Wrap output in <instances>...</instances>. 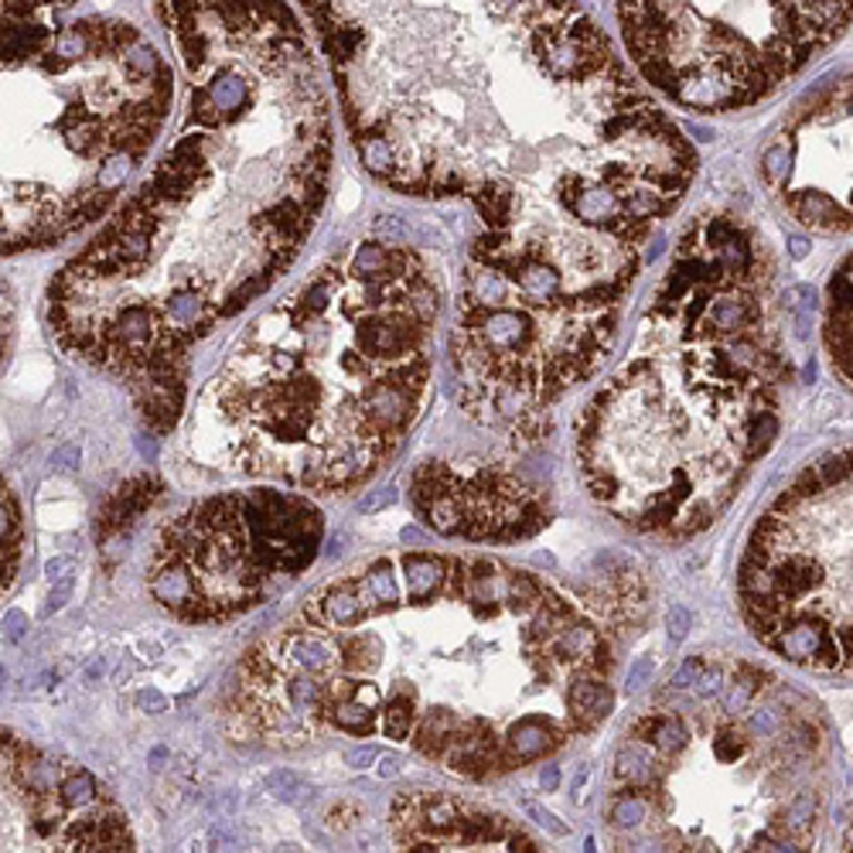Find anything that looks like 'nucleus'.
<instances>
[{
    "instance_id": "f257e3e1",
    "label": "nucleus",
    "mask_w": 853,
    "mask_h": 853,
    "mask_svg": "<svg viewBox=\"0 0 853 853\" xmlns=\"http://www.w3.org/2000/svg\"><path fill=\"white\" fill-rule=\"evenodd\" d=\"M363 168L400 195L468 198V270L553 267L625 298L638 242L697 158L577 0H298ZM506 307V304H503Z\"/></svg>"
},
{
    "instance_id": "f03ea898",
    "label": "nucleus",
    "mask_w": 853,
    "mask_h": 853,
    "mask_svg": "<svg viewBox=\"0 0 853 853\" xmlns=\"http://www.w3.org/2000/svg\"><path fill=\"white\" fill-rule=\"evenodd\" d=\"M185 68V123L48 288L76 359L123 379L154 431L185 410L192 348L263 298L328 198L332 117L288 0H151Z\"/></svg>"
},
{
    "instance_id": "7ed1b4c3",
    "label": "nucleus",
    "mask_w": 853,
    "mask_h": 853,
    "mask_svg": "<svg viewBox=\"0 0 853 853\" xmlns=\"http://www.w3.org/2000/svg\"><path fill=\"white\" fill-rule=\"evenodd\" d=\"M441 288L407 239H366L317 267L250 325L205 403L242 438L273 444L263 472L352 488L393 451L386 389L431 376Z\"/></svg>"
},
{
    "instance_id": "20e7f679",
    "label": "nucleus",
    "mask_w": 853,
    "mask_h": 853,
    "mask_svg": "<svg viewBox=\"0 0 853 853\" xmlns=\"http://www.w3.org/2000/svg\"><path fill=\"white\" fill-rule=\"evenodd\" d=\"M86 0H0V257L55 250L110 212L154 148L174 68Z\"/></svg>"
},
{
    "instance_id": "39448f33",
    "label": "nucleus",
    "mask_w": 853,
    "mask_h": 853,
    "mask_svg": "<svg viewBox=\"0 0 853 853\" xmlns=\"http://www.w3.org/2000/svg\"><path fill=\"white\" fill-rule=\"evenodd\" d=\"M631 65L697 114L755 106L850 31V0H615Z\"/></svg>"
},
{
    "instance_id": "423d86ee",
    "label": "nucleus",
    "mask_w": 853,
    "mask_h": 853,
    "mask_svg": "<svg viewBox=\"0 0 853 853\" xmlns=\"http://www.w3.org/2000/svg\"><path fill=\"white\" fill-rule=\"evenodd\" d=\"M73 765H58L39 744L0 727V806L31 816L52 850H133L123 812L106 799L93 809H76L62 781ZM0 850H42L31 827L0 812Z\"/></svg>"
},
{
    "instance_id": "0eeeda50",
    "label": "nucleus",
    "mask_w": 853,
    "mask_h": 853,
    "mask_svg": "<svg viewBox=\"0 0 853 853\" xmlns=\"http://www.w3.org/2000/svg\"><path fill=\"white\" fill-rule=\"evenodd\" d=\"M827 348L836 372L850 382V257L840 263L830 283V314H827Z\"/></svg>"
},
{
    "instance_id": "6e6552de",
    "label": "nucleus",
    "mask_w": 853,
    "mask_h": 853,
    "mask_svg": "<svg viewBox=\"0 0 853 853\" xmlns=\"http://www.w3.org/2000/svg\"><path fill=\"white\" fill-rule=\"evenodd\" d=\"M158 492H161L158 478H137L127 488H120L110 499V506H106V512L99 516V540L123 532L130 519H137V512H144L158 499Z\"/></svg>"
},
{
    "instance_id": "1a4fd4ad",
    "label": "nucleus",
    "mask_w": 853,
    "mask_h": 853,
    "mask_svg": "<svg viewBox=\"0 0 853 853\" xmlns=\"http://www.w3.org/2000/svg\"><path fill=\"white\" fill-rule=\"evenodd\" d=\"M280 649H283V659H288L294 669H304V672H314V677H325V672H332L342 656H338V646L328 643V638L322 635H311V631H291L280 638Z\"/></svg>"
},
{
    "instance_id": "9d476101",
    "label": "nucleus",
    "mask_w": 853,
    "mask_h": 853,
    "mask_svg": "<svg viewBox=\"0 0 853 853\" xmlns=\"http://www.w3.org/2000/svg\"><path fill=\"white\" fill-rule=\"evenodd\" d=\"M461 816H465V806L447 796H417V830H427L431 840L454 833ZM417 830H413V836H417Z\"/></svg>"
},
{
    "instance_id": "9b49d317",
    "label": "nucleus",
    "mask_w": 853,
    "mask_h": 853,
    "mask_svg": "<svg viewBox=\"0 0 853 853\" xmlns=\"http://www.w3.org/2000/svg\"><path fill=\"white\" fill-rule=\"evenodd\" d=\"M322 612H325V622H332V625H338V628H352V625H359V622L366 618L369 608H366V601H363L359 584L342 581V584H335V587L325 591Z\"/></svg>"
},
{
    "instance_id": "f8f14e48",
    "label": "nucleus",
    "mask_w": 853,
    "mask_h": 853,
    "mask_svg": "<svg viewBox=\"0 0 853 853\" xmlns=\"http://www.w3.org/2000/svg\"><path fill=\"white\" fill-rule=\"evenodd\" d=\"M553 748V731H550V721L543 717H522L512 731H509V752L519 758V762H529V758H540Z\"/></svg>"
},
{
    "instance_id": "ddd939ff",
    "label": "nucleus",
    "mask_w": 853,
    "mask_h": 853,
    "mask_svg": "<svg viewBox=\"0 0 853 853\" xmlns=\"http://www.w3.org/2000/svg\"><path fill=\"white\" fill-rule=\"evenodd\" d=\"M403 574H407L410 601H427L444 581V560H434V557H427V553H410L403 560Z\"/></svg>"
},
{
    "instance_id": "4468645a",
    "label": "nucleus",
    "mask_w": 853,
    "mask_h": 853,
    "mask_svg": "<svg viewBox=\"0 0 853 853\" xmlns=\"http://www.w3.org/2000/svg\"><path fill=\"white\" fill-rule=\"evenodd\" d=\"M571 706H574V717H581V724L591 727V724H597V721H604V717L612 714L615 693L604 683H597V680H584V683L574 687Z\"/></svg>"
},
{
    "instance_id": "2eb2a0df",
    "label": "nucleus",
    "mask_w": 853,
    "mask_h": 853,
    "mask_svg": "<svg viewBox=\"0 0 853 853\" xmlns=\"http://www.w3.org/2000/svg\"><path fill=\"white\" fill-rule=\"evenodd\" d=\"M372 717H376V706L363 703L359 697L352 693H342L328 703V721L342 731H352V734H369L372 731Z\"/></svg>"
},
{
    "instance_id": "dca6fc26",
    "label": "nucleus",
    "mask_w": 853,
    "mask_h": 853,
    "mask_svg": "<svg viewBox=\"0 0 853 853\" xmlns=\"http://www.w3.org/2000/svg\"><path fill=\"white\" fill-rule=\"evenodd\" d=\"M638 737L649 741L659 755H680L687 748V727L677 717H649L638 724Z\"/></svg>"
},
{
    "instance_id": "f3484780",
    "label": "nucleus",
    "mask_w": 853,
    "mask_h": 853,
    "mask_svg": "<svg viewBox=\"0 0 853 853\" xmlns=\"http://www.w3.org/2000/svg\"><path fill=\"white\" fill-rule=\"evenodd\" d=\"M359 591H363L366 608H369V604H376V608H393V604L400 601V591H397L393 566H389V560L372 566V571L366 574V581L359 584Z\"/></svg>"
},
{
    "instance_id": "a211bd4d",
    "label": "nucleus",
    "mask_w": 853,
    "mask_h": 853,
    "mask_svg": "<svg viewBox=\"0 0 853 853\" xmlns=\"http://www.w3.org/2000/svg\"><path fill=\"white\" fill-rule=\"evenodd\" d=\"M454 734H457V717L447 714V710H431V714L423 717V727H420L417 744H420L427 755H441Z\"/></svg>"
},
{
    "instance_id": "6ab92c4d",
    "label": "nucleus",
    "mask_w": 853,
    "mask_h": 853,
    "mask_svg": "<svg viewBox=\"0 0 853 853\" xmlns=\"http://www.w3.org/2000/svg\"><path fill=\"white\" fill-rule=\"evenodd\" d=\"M420 512L427 516V522H431L438 532H447V537H454V532L465 529V506H461V499H457V495H451V492H441L438 499L427 509H420Z\"/></svg>"
},
{
    "instance_id": "aec40b11",
    "label": "nucleus",
    "mask_w": 853,
    "mask_h": 853,
    "mask_svg": "<svg viewBox=\"0 0 853 853\" xmlns=\"http://www.w3.org/2000/svg\"><path fill=\"white\" fill-rule=\"evenodd\" d=\"M618 775L628 778V786H649L656 778V758L652 752H646L643 744H628V748L618 752Z\"/></svg>"
},
{
    "instance_id": "412c9836",
    "label": "nucleus",
    "mask_w": 853,
    "mask_h": 853,
    "mask_svg": "<svg viewBox=\"0 0 853 853\" xmlns=\"http://www.w3.org/2000/svg\"><path fill=\"white\" fill-rule=\"evenodd\" d=\"M775 434H778V420H775L771 410L752 417L748 420V434H744V438H748V441H744V457H762L771 447Z\"/></svg>"
},
{
    "instance_id": "4be33fe9",
    "label": "nucleus",
    "mask_w": 853,
    "mask_h": 853,
    "mask_svg": "<svg viewBox=\"0 0 853 853\" xmlns=\"http://www.w3.org/2000/svg\"><path fill=\"white\" fill-rule=\"evenodd\" d=\"M413 700L410 697H393L386 703V710H382V731L389 734V737H397V741H403V737H410V731H413Z\"/></svg>"
},
{
    "instance_id": "5701e85b",
    "label": "nucleus",
    "mask_w": 853,
    "mask_h": 853,
    "mask_svg": "<svg viewBox=\"0 0 853 853\" xmlns=\"http://www.w3.org/2000/svg\"><path fill=\"white\" fill-rule=\"evenodd\" d=\"M646 812H649V802L643 796L625 792V796H618L612 802V823L622 827V830H631V827H638V823L646 820Z\"/></svg>"
},
{
    "instance_id": "b1692460",
    "label": "nucleus",
    "mask_w": 853,
    "mask_h": 853,
    "mask_svg": "<svg viewBox=\"0 0 853 853\" xmlns=\"http://www.w3.org/2000/svg\"><path fill=\"white\" fill-rule=\"evenodd\" d=\"M506 594H509V601H512V608H516V612L532 608V604H537V601H543V597H540V587L532 584L526 574H512V577H509V584H506Z\"/></svg>"
},
{
    "instance_id": "393cba45",
    "label": "nucleus",
    "mask_w": 853,
    "mask_h": 853,
    "mask_svg": "<svg viewBox=\"0 0 853 853\" xmlns=\"http://www.w3.org/2000/svg\"><path fill=\"white\" fill-rule=\"evenodd\" d=\"M758 687H762V683H758V677L727 683V693H724V710H727V714H737V710H744V703L752 700V693H755Z\"/></svg>"
},
{
    "instance_id": "a878e982",
    "label": "nucleus",
    "mask_w": 853,
    "mask_h": 853,
    "mask_svg": "<svg viewBox=\"0 0 853 853\" xmlns=\"http://www.w3.org/2000/svg\"><path fill=\"white\" fill-rule=\"evenodd\" d=\"M519 806H522V812L529 816V820H532V823H537V827H543L547 833H553V836H566V827H563V823L557 820V816H553L550 809H543L540 802H532V799H522Z\"/></svg>"
},
{
    "instance_id": "bb28decb",
    "label": "nucleus",
    "mask_w": 853,
    "mask_h": 853,
    "mask_svg": "<svg viewBox=\"0 0 853 853\" xmlns=\"http://www.w3.org/2000/svg\"><path fill=\"white\" fill-rule=\"evenodd\" d=\"M816 812H820V802H816L812 792H802V796L792 802V809H789V827H792V830H806V827L816 820Z\"/></svg>"
},
{
    "instance_id": "cd10ccee",
    "label": "nucleus",
    "mask_w": 853,
    "mask_h": 853,
    "mask_svg": "<svg viewBox=\"0 0 853 853\" xmlns=\"http://www.w3.org/2000/svg\"><path fill=\"white\" fill-rule=\"evenodd\" d=\"M68 597H73V577L55 581L52 594H48V597H45V604H42V618H52L55 612H62L65 604H68Z\"/></svg>"
},
{
    "instance_id": "c85d7f7f",
    "label": "nucleus",
    "mask_w": 853,
    "mask_h": 853,
    "mask_svg": "<svg viewBox=\"0 0 853 853\" xmlns=\"http://www.w3.org/2000/svg\"><path fill=\"white\" fill-rule=\"evenodd\" d=\"M690 625H693V615H690V608H683V604H677V608L666 615V631H669L672 643H683V638L690 635Z\"/></svg>"
},
{
    "instance_id": "c756f323",
    "label": "nucleus",
    "mask_w": 853,
    "mask_h": 853,
    "mask_svg": "<svg viewBox=\"0 0 853 853\" xmlns=\"http://www.w3.org/2000/svg\"><path fill=\"white\" fill-rule=\"evenodd\" d=\"M741 752H744V737L737 731H721V737L714 741V755L721 762H737Z\"/></svg>"
},
{
    "instance_id": "7c9ffc66",
    "label": "nucleus",
    "mask_w": 853,
    "mask_h": 853,
    "mask_svg": "<svg viewBox=\"0 0 853 853\" xmlns=\"http://www.w3.org/2000/svg\"><path fill=\"white\" fill-rule=\"evenodd\" d=\"M656 672V662H652V656H643V659H635L631 662V669H628V683H625V690L628 693H638L646 683H649V677Z\"/></svg>"
},
{
    "instance_id": "2f4dec72",
    "label": "nucleus",
    "mask_w": 853,
    "mask_h": 853,
    "mask_svg": "<svg viewBox=\"0 0 853 853\" xmlns=\"http://www.w3.org/2000/svg\"><path fill=\"white\" fill-rule=\"evenodd\" d=\"M706 669V662L700 659V656H693V659H687L680 669H677V677H672V690H693V683L700 680V672Z\"/></svg>"
},
{
    "instance_id": "473e14b6",
    "label": "nucleus",
    "mask_w": 853,
    "mask_h": 853,
    "mask_svg": "<svg viewBox=\"0 0 853 853\" xmlns=\"http://www.w3.org/2000/svg\"><path fill=\"white\" fill-rule=\"evenodd\" d=\"M587 485H591V495H594V499H601V503H612L615 492H618V478L608 475V472H591Z\"/></svg>"
},
{
    "instance_id": "72a5a7b5",
    "label": "nucleus",
    "mask_w": 853,
    "mask_h": 853,
    "mask_svg": "<svg viewBox=\"0 0 853 853\" xmlns=\"http://www.w3.org/2000/svg\"><path fill=\"white\" fill-rule=\"evenodd\" d=\"M693 687H697L700 700L721 697V693H724V672H721V669H703V672H700V680H697Z\"/></svg>"
},
{
    "instance_id": "f704fd0d",
    "label": "nucleus",
    "mask_w": 853,
    "mask_h": 853,
    "mask_svg": "<svg viewBox=\"0 0 853 853\" xmlns=\"http://www.w3.org/2000/svg\"><path fill=\"white\" fill-rule=\"evenodd\" d=\"M397 488H382V492H369L366 499L359 503V512L363 516H369V512H379V509H389V506H397Z\"/></svg>"
},
{
    "instance_id": "c9c22d12",
    "label": "nucleus",
    "mask_w": 853,
    "mask_h": 853,
    "mask_svg": "<svg viewBox=\"0 0 853 853\" xmlns=\"http://www.w3.org/2000/svg\"><path fill=\"white\" fill-rule=\"evenodd\" d=\"M0 628H4V643L18 646L21 638L28 635V615L24 612H8L4 622H0Z\"/></svg>"
},
{
    "instance_id": "e433bc0d",
    "label": "nucleus",
    "mask_w": 853,
    "mask_h": 853,
    "mask_svg": "<svg viewBox=\"0 0 853 853\" xmlns=\"http://www.w3.org/2000/svg\"><path fill=\"white\" fill-rule=\"evenodd\" d=\"M79 461H83V454H79L76 444H62V447H55V454H52V468H58V472H76Z\"/></svg>"
},
{
    "instance_id": "4c0bfd02",
    "label": "nucleus",
    "mask_w": 853,
    "mask_h": 853,
    "mask_svg": "<svg viewBox=\"0 0 853 853\" xmlns=\"http://www.w3.org/2000/svg\"><path fill=\"white\" fill-rule=\"evenodd\" d=\"M137 706L144 710V714H164L168 700L158 690H137Z\"/></svg>"
},
{
    "instance_id": "58836bf2",
    "label": "nucleus",
    "mask_w": 853,
    "mask_h": 853,
    "mask_svg": "<svg viewBox=\"0 0 853 853\" xmlns=\"http://www.w3.org/2000/svg\"><path fill=\"white\" fill-rule=\"evenodd\" d=\"M270 789H273V792H280V796H288V799H291V796H294V792L301 789V781H298V778H294L291 771H273V775H270Z\"/></svg>"
},
{
    "instance_id": "ea45409f",
    "label": "nucleus",
    "mask_w": 853,
    "mask_h": 853,
    "mask_svg": "<svg viewBox=\"0 0 853 853\" xmlns=\"http://www.w3.org/2000/svg\"><path fill=\"white\" fill-rule=\"evenodd\" d=\"M73 566H76L73 557H55V560L45 563V574H48L52 584H55V581H62V577H73Z\"/></svg>"
},
{
    "instance_id": "a19ab883",
    "label": "nucleus",
    "mask_w": 853,
    "mask_h": 853,
    "mask_svg": "<svg viewBox=\"0 0 853 853\" xmlns=\"http://www.w3.org/2000/svg\"><path fill=\"white\" fill-rule=\"evenodd\" d=\"M376 758H379V752H376V748H355V752H348V755H345V762H348L355 771H363V768L376 765Z\"/></svg>"
},
{
    "instance_id": "79ce46f5",
    "label": "nucleus",
    "mask_w": 853,
    "mask_h": 853,
    "mask_svg": "<svg viewBox=\"0 0 853 853\" xmlns=\"http://www.w3.org/2000/svg\"><path fill=\"white\" fill-rule=\"evenodd\" d=\"M400 755H382V758H376V775L379 778H393L397 771H400Z\"/></svg>"
},
{
    "instance_id": "37998d69",
    "label": "nucleus",
    "mask_w": 853,
    "mask_h": 853,
    "mask_svg": "<svg viewBox=\"0 0 853 853\" xmlns=\"http://www.w3.org/2000/svg\"><path fill=\"white\" fill-rule=\"evenodd\" d=\"M752 731L762 734V737L775 731V714H771V710H758V714L752 717Z\"/></svg>"
},
{
    "instance_id": "c03bdc74",
    "label": "nucleus",
    "mask_w": 853,
    "mask_h": 853,
    "mask_svg": "<svg viewBox=\"0 0 853 853\" xmlns=\"http://www.w3.org/2000/svg\"><path fill=\"white\" fill-rule=\"evenodd\" d=\"M540 786H543V792H553V789L560 786V771H557V765H547V768L540 771Z\"/></svg>"
},
{
    "instance_id": "a18cd8bd",
    "label": "nucleus",
    "mask_w": 853,
    "mask_h": 853,
    "mask_svg": "<svg viewBox=\"0 0 853 853\" xmlns=\"http://www.w3.org/2000/svg\"><path fill=\"white\" fill-rule=\"evenodd\" d=\"M400 540H403V543H417V547H420V543H427V537H423V532H420L417 526H407V529L400 532Z\"/></svg>"
},
{
    "instance_id": "49530a36",
    "label": "nucleus",
    "mask_w": 853,
    "mask_h": 853,
    "mask_svg": "<svg viewBox=\"0 0 853 853\" xmlns=\"http://www.w3.org/2000/svg\"><path fill=\"white\" fill-rule=\"evenodd\" d=\"M509 850H526V853H529V850H537V846H532L529 836H512V840H509Z\"/></svg>"
},
{
    "instance_id": "de8ad7c7",
    "label": "nucleus",
    "mask_w": 853,
    "mask_h": 853,
    "mask_svg": "<svg viewBox=\"0 0 853 853\" xmlns=\"http://www.w3.org/2000/svg\"><path fill=\"white\" fill-rule=\"evenodd\" d=\"M137 447H140V451H144V454H148V457H154V451H158V447H154V441H151V438H137Z\"/></svg>"
},
{
    "instance_id": "09e8293b",
    "label": "nucleus",
    "mask_w": 853,
    "mask_h": 853,
    "mask_svg": "<svg viewBox=\"0 0 853 853\" xmlns=\"http://www.w3.org/2000/svg\"><path fill=\"white\" fill-rule=\"evenodd\" d=\"M342 543H345V537H332V543H328V547H332V550H328V557H332V560H335V557H342V550H345Z\"/></svg>"
},
{
    "instance_id": "8fccbe9b",
    "label": "nucleus",
    "mask_w": 853,
    "mask_h": 853,
    "mask_svg": "<svg viewBox=\"0 0 853 853\" xmlns=\"http://www.w3.org/2000/svg\"><path fill=\"white\" fill-rule=\"evenodd\" d=\"M164 758H168V752H164V748H158V752L151 755V765H154V768H161V762H164Z\"/></svg>"
},
{
    "instance_id": "3c124183",
    "label": "nucleus",
    "mask_w": 853,
    "mask_h": 853,
    "mask_svg": "<svg viewBox=\"0 0 853 853\" xmlns=\"http://www.w3.org/2000/svg\"><path fill=\"white\" fill-rule=\"evenodd\" d=\"M532 560H537V563H547V566H553L557 560L550 557V553H537V557H532Z\"/></svg>"
}]
</instances>
